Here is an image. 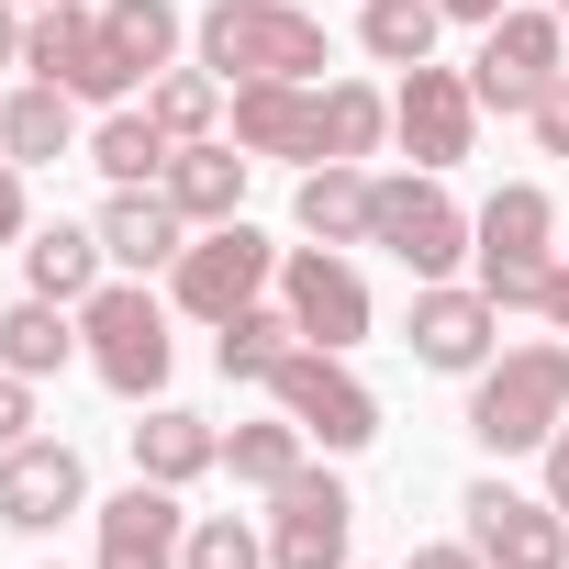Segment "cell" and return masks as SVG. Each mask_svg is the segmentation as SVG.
<instances>
[{"instance_id":"obj_12","label":"cell","mask_w":569,"mask_h":569,"mask_svg":"<svg viewBox=\"0 0 569 569\" xmlns=\"http://www.w3.org/2000/svg\"><path fill=\"white\" fill-rule=\"evenodd\" d=\"M391 146L413 157V168H458L469 146H480V90H469V68H402V90H391Z\"/></svg>"},{"instance_id":"obj_24","label":"cell","mask_w":569,"mask_h":569,"mask_svg":"<svg viewBox=\"0 0 569 569\" xmlns=\"http://www.w3.org/2000/svg\"><path fill=\"white\" fill-rule=\"evenodd\" d=\"M168 157H179V146H168V123H157L146 101H123V112H101V123H90V168H101L112 190H157V179H168Z\"/></svg>"},{"instance_id":"obj_20","label":"cell","mask_w":569,"mask_h":569,"mask_svg":"<svg viewBox=\"0 0 569 569\" xmlns=\"http://www.w3.org/2000/svg\"><path fill=\"white\" fill-rule=\"evenodd\" d=\"M112 279V246H101V223H34L23 234V291H46V302H90Z\"/></svg>"},{"instance_id":"obj_34","label":"cell","mask_w":569,"mask_h":569,"mask_svg":"<svg viewBox=\"0 0 569 569\" xmlns=\"http://www.w3.org/2000/svg\"><path fill=\"white\" fill-rule=\"evenodd\" d=\"M23 436H34V380L0 369V447H23Z\"/></svg>"},{"instance_id":"obj_16","label":"cell","mask_w":569,"mask_h":569,"mask_svg":"<svg viewBox=\"0 0 569 569\" xmlns=\"http://www.w3.org/2000/svg\"><path fill=\"white\" fill-rule=\"evenodd\" d=\"M234 146L325 168V79H234Z\"/></svg>"},{"instance_id":"obj_4","label":"cell","mask_w":569,"mask_h":569,"mask_svg":"<svg viewBox=\"0 0 569 569\" xmlns=\"http://www.w3.org/2000/svg\"><path fill=\"white\" fill-rule=\"evenodd\" d=\"M79 347H90V380L123 391V402H157L179 347H168V302L146 291V279H101V291L79 302Z\"/></svg>"},{"instance_id":"obj_27","label":"cell","mask_w":569,"mask_h":569,"mask_svg":"<svg viewBox=\"0 0 569 569\" xmlns=\"http://www.w3.org/2000/svg\"><path fill=\"white\" fill-rule=\"evenodd\" d=\"M291 347H302L291 302H246V313H223V325H212V369H223V380H268Z\"/></svg>"},{"instance_id":"obj_6","label":"cell","mask_w":569,"mask_h":569,"mask_svg":"<svg viewBox=\"0 0 569 569\" xmlns=\"http://www.w3.org/2000/svg\"><path fill=\"white\" fill-rule=\"evenodd\" d=\"M257 391H268L279 413H291V425H302L325 458H358V447L380 436V391H369V380H358L336 347H291V358H279V369L257 380Z\"/></svg>"},{"instance_id":"obj_39","label":"cell","mask_w":569,"mask_h":569,"mask_svg":"<svg viewBox=\"0 0 569 569\" xmlns=\"http://www.w3.org/2000/svg\"><path fill=\"white\" fill-rule=\"evenodd\" d=\"M0 68H23V0H0Z\"/></svg>"},{"instance_id":"obj_32","label":"cell","mask_w":569,"mask_h":569,"mask_svg":"<svg viewBox=\"0 0 569 569\" xmlns=\"http://www.w3.org/2000/svg\"><path fill=\"white\" fill-rule=\"evenodd\" d=\"M179 569H268V525H246V513H190Z\"/></svg>"},{"instance_id":"obj_42","label":"cell","mask_w":569,"mask_h":569,"mask_svg":"<svg viewBox=\"0 0 569 569\" xmlns=\"http://www.w3.org/2000/svg\"><path fill=\"white\" fill-rule=\"evenodd\" d=\"M23 12H46V0H23Z\"/></svg>"},{"instance_id":"obj_13","label":"cell","mask_w":569,"mask_h":569,"mask_svg":"<svg viewBox=\"0 0 569 569\" xmlns=\"http://www.w3.org/2000/svg\"><path fill=\"white\" fill-rule=\"evenodd\" d=\"M347 536H358V502L336 469H302L268 491V569H347Z\"/></svg>"},{"instance_id":"obj_40","label":"cell","mask_w":569,"mask_h":569,"mask_svg":"<svg viewBox=\"0 0 569 569\" xmlns=\"http://www.w3.org/2000/svg\"><path fill=\"white\" fill-rule=\"evenodd\" d=\"M436 12H447V23H502L513 0H436Z\"/></svg>"},{"instance_id":"obj_26","label":"cell","mask_w":569,"mask_h":569,"mask_svg":"<svg viewBox=\"0 0 569 569\" xmlns=\"http://www.w3.org/2000/svg\"><path fill=\"white\" fill-rule=\"evenodd\" d=\"M101 34H112V57H123V68H134V90H146L157 68H179L190 12H179V0H101Z\"/></svg>"},{"instance_id":"obj_22","label":"cell","mask_w":569,"mask_h":569,"mask_svg":"<svg viewBox=\"0 0 569 569\" xmlns=\"http://www.w3.org/2000/svg\"><path fill=\"white\" fill-rule=\"evenodd\" d=\"M90 134H79V101L68 90H46V79H23L12 101H0V157L12 168H57V157H79Z\"/></svg>"},{"instance_id":"obj_43","label":"cell","mask_w":569,"mask_h":569,"mask_svg":"<svg viewBox=\"0 0 569 569\" xmlns=\"http://www.w3.org/2000/svg\"><path fill=\"white\" fill-rule=\"evenodd\" d=\"M347 569H358V558H347Z\"/></svg>"},{"instance_id":"obj_17","label":"cell","mask_w":569,"mask_h":569,"mask_svg":"<svg viewBox=\"0 0 569 569\" xmlns=\"http://www.w3.org/2000/svg\"><path fill=\"white\" fill-rule=\"evenodd\" d=\"M90 525H101V558H90V569H179V547H190V513H179V491H168V480L112 491Z\"/></svg>"},{"instance_id":"obj_30","label":"cell","mask_w":569,"mask_h":569,"mask_svg":"<svg viewBox=\"0 0 569 569\" xmlns=\"http://www.w3.org/2000/svg\"><path fill=\"white\" fill-rule=\"evenodd\" d=\"M391 146V90H369V79H325V157H380Z\"/></svg>"},{"instance_id":"obj_29","label":"cell","mask_w":569,"mask_h":569,"mask_svg":"<svg viewBox=\"0 0 569 569\" xmlns=\"http://www.w3.org/2000/svg\"><path fill=\"white\" fill-rule=\"evenodd\" d=\"M146 112L168 123V146H201V134H223V79L212 68H157L146 79Z\"/></svg>"},{"instance_id":"obj_1","label":"cell","mask_w":569,"mask_h":569,"mask_svg":"<svg viewBox=\"0 0 569 569\" xmlns=\"http://www.w3.org/2000/svg\"><path fill=\"white\" fill-rule=\"evenodd\" d=\"M558 425H569V336L502 347V358L469 380V436H480L491 458H536Z\"/></svg>"},{"instance_id":"obj_33","label":"cell","mask_w":569,"mask_h":569,"mask_svg":"<svg viewBox=\"0 0 569 569\" xmlns=\"http://www.w3.org/2000/svg\"><path fill=\"white\" fill-rule=\"evenodd\" d=\"M525 123H536V146H547V157H569V68L547 79V101H536Z\"/></svg>"},{"instance_id":"obj_28","label":"cell","mask_w":569,"mask_h":569,"mask_svg":"<svg viewBox=\"0 0 569 569\" xmlns=\"http://www.w3.org/2000/svg\"><path fill=\"white\" fill-rule=\"evenodd\" d=\"M223 469H234L246 491H279V480H302V469H313V436L268 402V425H234V436H223Z\"/></svg>"},{"instance_id":"obj_11","label":"cell","mask_w":569,"mask_h":569,"mask_svg":"<svg viewBox=\"0 0 569 569\" xmlns=\"http://www.w3.org/2000/svg\"><path fill=\"white\" fill-rule=\"evenodd\" d=\"M558 68H569V23L558 12H502V23H480L469 90H480V112H536Z\"/></svg>"},{"instance_id":"obj_15","label":"cell","mask_w":569,"mask_h":569,"mask_svg":"<svg viewBox=\"0 0 569 569\" xmlns=\"http://www.w3.org/2000/svg\"><path fill=\"white\" fill-rule=\"evenodd\" d=\"M68 513H90V469H79L68 436L0 447V525H12V536H57Z\"/></svg>"},{"instance_id":"obj_18","label":"cell","mask_w":569,"mask_h":569,"mask_svg":"<svg viewBox=\"0 0 569 569\" xmlns=\"http://www.w3.org/2000/svg\"><path fill=\"white\" fill-rule=\"evenodd\" d=\"M246 168H257V157H246L234 134H201V146H179V157H168V179H157V190H168V201L190 212V234H201V223H234V212H246Z\"/></svg>"},{"instance_id":"obj_23","label":"cell","mask_w":569,"mask_h":569,"mask_svg":"<svg viewBox=\"0 0 569 569\" xmlns=\"http://www.w3.org/2000/svg\"><path fill=\"white\" fill-rule=\"evenodd\" d=\"M291 223H302V246H369V168H347V157L302 168Z\"/></svg>"},{"instance_id":"obj_21","label":"cell","mask_w":569,"mask_h":569,"mask_svg":"<svg viewBox=\"0 0 569 569\" xmlns=\"http://www.w3.org/2000/svg\"><path fill=\"white\" fill-rule=\"evenodd\" d=\"M201 469H223V425H201V413H179V402H146V425H134V480L190 491Z\"/></svg>"},{"instance_id":"obj_38","label":"cell","mask_w":569,"mask_h":569,"mask_svg":"<svg viewBox=\"0 0 569 569\" xmlns=\"http://www.w3.org/2000/svg\"><path fill=\"white\" fill-rule=\"evenodd\" d=\"M536 313H547V325H558V336H569V257H558V268H547V302H536Z\"/></svg>"},{"instance_id":"obj_35","label":"cell","mask_w":569,"mask_h":569,"mask_svg":"<svg viewBox=\"0 0 569 569\" xmlns=\"http://www.w3.org/2000/svg\"><path fill=\"white\" fill-rule=\"evenodd\" d=\"M12 234H34V201H23V168L0 157V246H12Z\"/></svg>"},{"instance_id":"obj_10","label":"cell","mask_w":569,"mask_h":569,"mask_svg":"<svg viewBox=\"0 0 569 569\" xmlns=\"http://www.w3.org/2000/svg\"><path fill=\"white\" fill-rule=\"evenodd\" d=\"M458 536L491 569H569V513L547 491H513V480H469L458 491Z\"/></svg>"},{"instance_id":"obj_14","label":"cell","mask_w":569,"mask_h":569,"mask_svg":"<svg viewBox=\"0 0 569 569\" xmlns=\"http://www.w3.org/2000/svg\"><path fill=\"white\" fill-rule=\"evenodd\" d=\"M279 302H291V325H302V347H358L369 336V279L347 268V246H291L279 257Z\"/></svg>"},{"instance_id":"obj_3","label":"cell","mask_w":569,"mask_h":569,"mask_svg":"<svg viewBox=\"0 0 569 569\" xmlns=\"http://www.w3.org/2000/svg\"><path fill=\"white\" fill-rule=\"evenodd\" d=\"M201 68L234 90V79H325V23L302 12V0H212V12L190 23Z\"/></svg>"},{"instance_id":"obj_37","label":"cell","mask_w":569,"mask_h":569,"mask_svg":"<svg viewBox=\"0 0 569 569\" xmlns=\"http://www.w3.org/2000/svg\"><path fill=\"white\" fill-rule=\"evenodd\" d=\"M536 458H547V502H558V513H569V425H558V436H547V447H536Z\"/></svg>"},{"instance_id":"obj_8","label":"cell","mask_w":569,"mask_h":569,"mask_svg":"<svg viewBox=\"0 0 569 569\" xmlns=\"http://www.w3.org/2000/svg\"><path fill=\"white\" fill-rule=\"evenodd\" d=\"M369 246L402 257L413 279H458L469 268V212L447 201L436 168H402V179H369Z\"/></svg>"},{"instance_id":"obj_41","label":"cell","mask_w":569,"mask_h":569,"mask_svg":"<svg viewBox=\"0 0 569 569\" xmlns=\"http://www.w3.org/2000/svg\"><path fill=\"white\" fill-rule=\"evenodd\" d=\"M547 12H558V23H569V0H547Z\"/></svg>"},{"instance_id":"obj_36","label":"cell","mask_w":569,"mask_h":569,"mask_svg":"<svg viewBox=\"0 0 569 569\" xmlns=\"http://www.w3.org/2000/svg\"><path fill=\"white\" fill-rule=\"evenodd\" d=\"M402 569H491V558H480V547H469V536H436V547H413V558H402Z\"/></svg>"},{"instance_id":"obj_31","label":"cell","mask_w":569,"mask_h":569,"mask_svg":"<svg viewBox=\"0 0 569 569\" xmlns=\"http://www.w3.org/2000/svg\"><path fill=\"white\" fill-rule=\"evenodd\" d=\"M436 0H358V46L380 57V68H425L436 57Z\"/></svg>"},{"instance_id":"obj_2","label":"cell","mask_w":569,"mask_h":569,"mask_svg":"<svg viewBox=\"0 0 569 569\" xmlns=\"http://www.w3.org/2000/svg\"><path fill=\"white\" fill-rule=\"evenodd\" d=\"M547 268H558V201L536 179H502L469 212V279H480L502 313H536L547 302Z\"/></svg>"},{"instance_id":"obj_7","label":"cell","mask_w":569,"mask_h":569,"mask_svg":"<svg viewBox=\"0 0 569 569\" xmlns=\"http://www.w3.org/2000/svg\"><path fill=\"white\" fill-rule=\"evenodd\" d=\"M23 68H34L46 90H68L79 112H123V101H146L134 68L112 57L101 12H79V0H46V12H23Z\"/></svg>"},{"instance_id":"obj_25","label":"cell","mask_w":569,"mask_h":569,"mask_svg":"<svg viewBox=\"0 0 569 569\" xmlns=\"http://www.w3.org/2000/svg\"><path fill=\"white\" fill-rule=\"evenodd\" d=\"M68 358H90V347H79V313H68V302L23 291L12 313H0V369H23V380H57Z\"/></svg>"},{"instance_id":"obj_5","label":"cell","mask_w":569,"mask_h":569,"mask_svg":"<svg viewBox=\"0 0 569 569\" xmlns=\"http://www.w3.org/2000/svg\"><path fill=\"white\" fill-rule=\"evenodd\" d=\"M279 257H291V246H268L246 212H234V223H201V234L179 246V268H168V302H179L190 325H223V313H246V302L279 291Z\"/></svg>"},{"instance_id":"obj_19","label":"cell","mask_w":569,"mask_h":569,"mask_svg":"<svg viewBox=\"0 0 569 569\" xmlns=\"http://www.w3.org/2000/svg\"><path fill=\"white\" fill-rule=\"evenodd\" d=\"M101 246H112V268H123V279H146V268H179V246H190V212H179L168 190H112V201H101Z\"/></svg>"},{"instance_id":"obj_9","label":"cell","mask_w":569,"mask_h":569,"mask_svg":"<svg viewBox=\"0 0 569 569\" xmlns=\"http://www.w3.org/2000/svg\"><path fill=\"white\" fill-rule=\"evenodd\" d=\"M402 347H413V369H436V380H480V369L502 358V302L480 291V279H413Z\"/></svg>"}]
</instances>
